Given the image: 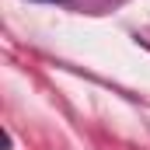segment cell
<instances>
[{"instance_id":"obj_1","label":"cell","mask_w":150,"mask_h":150,"mask_svg":"<svg viewBox=\"0 0 150 150\" xmlns=\"http://www.w3.org/2000/svg\"><path fill=\"white\" fill-rule=\"evenodd\" d=\"M49 4H56V0H49ZM59 4H63V0H59Z\"/></svg>"}]
</instances>
